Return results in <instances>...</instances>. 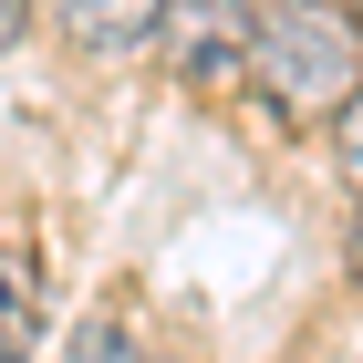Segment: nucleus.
Listing matches in <instances>:
<instances>
[{
    "mask_svg": "<svg viewBox=\"0 0 363 363\" xmlns=\"http://www.w3.org/2000/svg\"><path fill=\"white\" fill-rule=\"evenodd\" d=\"M250 84L270 94L291 125L311 114H342L363 94V31L342 21L333 0H270L250 31Z\"/></svg>",
    "mask_w": 363,
    "mask_h": 363,
    "instance_id": "obj_1",
    "label": "nucleus"
},
{
    "mask_svg": "<svg viewBox=\"0 0 363 363\" xmlns=\"http://www.w3.org/2000/svg\"><path fill=\"white\" fill-rule=\"evenodd\" d=\"M250 31H259V11H250V0H167L156 42H167L177 84L218 94V84H239V73H250Z\"/></svg>",
    "mask_w": 363,
    "mask_h": 363,
    "instance_id": "obj_2",
    "label": "nucleus"
},
{
    "mask_svg": "<svg viewBox=\"0 0 363 363\" xmlns=\"http://www.w3.org/2000/svg\"><path fill=\"white\" fill-rule=\"evenodd\" d=\"M52 11L84 52H145L156 21H167V0H52Z\"/></svg>",
    "mask_w": 363,
    "mask_h": 363,
    "instance_id": "obj_3",
    "label": "nucleus"
},
{
    "mask_svg": "<svg viewBox=\"0 0 363 363\" xmlns=\"http://www.w3.org/2000/svg\"><path fill=\"white\" fill-rule=\"evenodd\" d=\"M31 322H42V311H31V270H21V259H0V353H21Z\"/></svg>",
    "mask_w": 363,
    "mask_h": 363,
    "instance_id": "obj_4",
    "label": "nucleus"
},
{
    "mask_svg": "<svg viewBox=\"0 0 363 363\" xmlns=\"http://www.w3.org/2000/svg\"><path fill=\"white\" fill-rule=\"evenodd\" d=\"M73 363H145V342L125 333V322H104V311H94L84 333H73Z\"/></svg>",
    "mask_w": 363,
    "mask_h": 363,
    "instance_id": "obj_5",
    "label": "nucleus"
},
{
    "mask_svg": "<svg viewBox=\"0 0 363 363\" xmlns=\"http://www.w3.org/2000/svg\"><path fill=\"white\" fill-rule=\"evenodd\" d=\"M342 187L363 197V94H353V104H342Z\"/></svg>",
    "mask_w": 363,
    "mask_h": 363,
    "instance_id": "obj_6",
    "label": "nucleus"
},
{
    "mask_svg": "<svg viewBox=\"0 0 363 363\" xmlns=\"http://www.w3.org/2000/svg\"><path fill=\"white\" fill-rule=\"evenodd\" d=\"M21 31H31V0H0V52H11Z\"/></svg>",
    "mask_w": 363,
    "mask_h": 363,
    "instance_id": "obj_7",
    "label": "nucleus"
},
{
    "mask_svg": "<svg viewBox=\"0 0 363 363\" xmlns=\"http://www.w3.org/2000/svg\"><path fill=\"white\" fill-rule=\"evenodd\" d=\"M333 11H342V21H353V31H363V0H333Z\"/></svg>",
    "mask_w": 363,
    "mask_h": 363,
    "instance_id": "obj_8",
    "label": "nucleus"
},
{
    "mask_svg": "<svg viewBox=\"0 0 363 363\" xmlns=\"http://www.w3.org/2000/svg\"><path fill=\"white\" fill-rule=\"evenodd\" d=\"M353 280H363V218H353Z\"/></svg>",
    "mask_w": 363,
    "mask_h": 363,
    "instance_id": "obj_9",
    "label": "nucleus"
},
{
    "mask_svg": "<svg viewBox=\"0 0 363 363\" xmlns=\"http://www.w3.org/2000/svg\"><path fill=\"white\" fill-rule=\"evenodd\" d=\"M0 363H21V353H0Z\"/></svg>",
    "mask_w": 363,
    "mask_h": 363,
    "instance_id": "obj_10",
    "label": "nucleus"
}]
</instances>
